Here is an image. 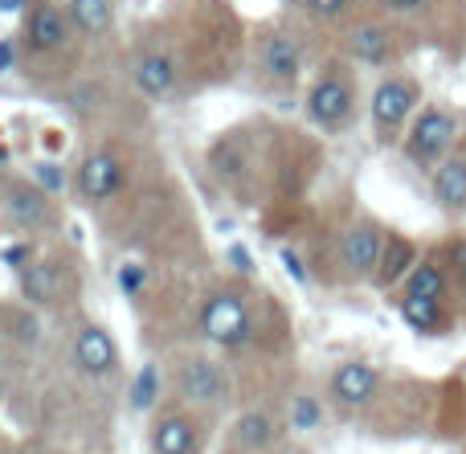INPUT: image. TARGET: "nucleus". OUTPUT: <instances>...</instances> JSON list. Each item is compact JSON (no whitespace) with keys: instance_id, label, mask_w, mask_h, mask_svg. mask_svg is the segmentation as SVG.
<instances>
[{"instance_id":"nucleus-1","label":"nucleus","mask_w":466,"mask_h":454,"mask_svg":"<svg viewBox=\"0 0 466 454\" xmlns=\"http://www.w3.org/2000/svg\"><path fill=\"white\" fill-rule=\"evenodd\" d=\"M172 393H177V406L197 409V414L221 409L233 398L229 368L213 357H180L172 368Z\"/></svg>"},{"instance_id":"nucleus-2","label":"nucleus","mask_w":466,"mask_h":454,"mask_svg":"<svg viewBox=\"0 0 466 454\" xmlns=\"http://www.w3.org/2000/svg\"><path fill=\"white\" fill-rule=\"evenodd\" d=\"M197 324H201L205 340L226 348V352H241L249 340H254V308H249V299L238 291V287L213 291L209 299L201 303Z\"/></svg>"},{"instance_id":"nucleus-3","label":"nucleus","mask_w":466,"mask_h":454,"mask_svg":"<svg viewBox=\"0 0 466 454\" xmlns=\"http://www.w3.org/2000/svg\"><path fill=\"white\" fill-rule=\"evenodd\" d=\"M307 119H311L319 131H328V136H339V131L352 127V119H356L352 74L339 70V66L323 70L319 78L311 82V90H307Z\"/></svg>"},{"instance_id":"nucleus-4","label":"nucleus","mask_w":466,"mask_h":454,"mask_svg":"<svg viewBox=\"0 0 466 454\" xmlns=\"http://www.w3.org/2000/svg\"><path fill=\"white\" fill-rule=\"evenodd\" d=\"M205 418L177 401L160 406L147 422V454H205Z\"/></svg>"},{"instance_id":"nucleus-5","label":"nucleus","mask_w":466,"mask_h":454,"mask_svg":"<svg viewBox=\"0 0 466 454\" xmlns=\"http://www.w3.org/2000/svg\"><path fill=\"white\" fill-rule=\"evenodd\" d=\"M454 136H459V119L442 106H421L410 123V136H405V156L421 168H434L451 156Z\"/></svg>"},{"instance_id":"nucleus-6","label":"nucleus","mask_w":466,"mask_h":454,"mask_svg":"<svg viewBox=\"0 0 466 454\" xmlns=\"http://www.w3.org/2000/svg\"><path fill=\"white\" fill-rule=\"evenodd\" d=\"M70 185L86 205H106L111 197H119L127 188V164L111 147H95V152H86L78 160Z\"/></svg>"},{"instance_id":"nucleus-7","label":"nucleus","mask_w":466,"mask_h":454,"mask_svg":"<svg viewBox=\"0 0 466 454\" xmlns=\"http://www.w3.org/2000/svg\"><path fill=\"white\" fill-rule=\"evenodd\" d=\"M74 41V25H70V13L54 0H37L29 5L25 13V33H21V45L29 57H57L62 49H70Z\"/></svg>"},{"instance_id":"nucleus-8","label":"nucleus","mask_w":466,"mask_h":454,"mask_svg":"<svg viewBox=\"0 0 466 454\" xmlns=\"http://www.w3.org/2000/svg\"><path fill=\"white\" fill-rule=\"evenodd\" d=\"M258 74H262L266 86H295L299 74H303V45L299 37H290L287 29H266L258 37Z\"/></svg>"},{"instance_id":"nucleus-9","label":"nucleus","mask_w":466,"mask_h":454,"mask_svg":"<svg viewBox=\"0 0 466 454\" xmlns=\"http://www.w3.org/2000/svg\"><path fill=\"white\" fill-rule=\"evenodd\" d=\"M418 103H421L418 82L393 74V78H385L377 90H372V127H377L385 139L397 136V131L405 127V119L418 115Z\"/></svg>"},{"instance_id":"nucleus-10","label":"nucleus","mask_w":466,"mask_h":454,"mask_svg":"<svg viewBox=\"0 0 466 454\" xmlns=\"http://www.w3.org/2000/svg\"><path fill=\"white\" fill-rule=\"evenodd\" d=\"M385 242L389 234L377 221H352V226L339 234V267L352 278H377L380 258H385Z\"/></svg>"},{"instance_id":"nucleus-11","label":"nucleus","mask_w":466,"mask_h":454,"mask_svg":"<svg viewBox=\"0 0 466 454\" xmlns=\"http://www.w3.org/2000/svg\"><path fill=\"white\" fill-rule=\"evenodd\" d=\"M0 209L13 226L29 229V234H41V229H54L57 226V213L49 193H41L33 180H8L5 197H0Z\"/></svg>"},{"instance_id":"nucleus-12","label":"nucleus","mask_w":466,"mask_h":454,"mask_svg":"<svg viewBox=\"0 0 466 454\" xmlns=\"http://www.w3.org/2000/svg\"><path fill=\"white\" fill-rule=\"evenodd\" d=\"M74 365L86 377H111L119 368V344L106 332L103 324L86 319V324L74 332Z\"/></svg>"},{"instance_id":"nucleus-13","label":"nucleus","mask_w":466,"mask_h":454,"mask_svg":"<svg viewBox=\"0 0 466 454\" xmlns=\"http://www.w3.org/2000/svg\"><path fill=\"white\" fill-rule=\"evenodd\" d=\"M328 389H331V401H336V406L360 409L380 393V373L369 365V360H344V365L331 368Z\"/></svg>"},{"instance_id":"nucleus-14","label":"nucleus","mask_w":466,"mask_h":454,"mask_svg":"<svg viewBox=\"0 0 466 454\" xmlns=\"http://www.w3.org/2000/svg\"><path fill=\"white\" fill-rule=\"evenodd\" d=\"M131 86H136L144 98H152V103H168L180 86L177 57L164 54V49H147V54H139L136 66H131Z\"/></svg>"},{"instance_id":"nucleus-15","label":"nucleus","mask_w":466,"mask_h":454,"mask_svg":"<svg viewBox=\"0 0 466 454\" xmlns=\"http://www.w3.org/2000/svg\"><path fill=\"white\" fill-rule=\"evenodd\" d=\"M229 442L238 454H270L279 447V422H274L270 409H241L229 430Z\"/></svg>"},{"instance_id":"nucleus-16","label":"nucleus","mask_w":466,"mask_h":454,"mask_svg":"<svg viewBox=\"0 0 466 454\" xmlns=\"http://www.w3.org/2000/svg\"><path fill=\"white\" fill-rule=\"evenodd\" d=\"M16 283H21L25 303H33V308H54L57 295H62V283H66V267L57 258H37L33 267H25L21 275H16Z\"/></svg>"},{"instance_id":"nucleus-17","label":"nucleus","mask_w":466,"mask_h":454,"mask_svg":"<svg viewBox=\"0 0 466 454\" xmlns=\"http://www.w3.org/2000/svg\"><path fill=\"white\" fill-rule=\"evenodd\" d=\"M430 197L438 209L446 213H466V156H446L430 172Z\"/></svg>"},{"instance_id":"nucleus-18","label":"nucleus","mask_w":466,"mask_h":454,"mask_svg":"<svg viewBox=\"0 0 466 454\" xmlns=\"http://www.w3.org/2000/svg\"><path fill=\"white\" fill-rule=\"evenodd\" d=\"M348 54L356 57V62H364V66H385L389 57L397 54V45H393V33L385 29V25H377V21H364V25H356L352 33H348Z\"/></svg>"},{"instance_id":"nucleus-19","label":"nucleus","mask_w":466,"mask_h":454,"mask_svg":"<svg viewBox=\"0 0 466 454\" xmlns=\"http://www.w3.org/2000/svg\"><path fill=\"white\" fill-rule=\"evenodd\" d=\"M66 13H70L74 33H82V37H103L115 25V0H70Z\"/></svg>"},{"instance_id":"nucleus-20","label":"nucleus","mask_w":466,"mask_h":454,"mask_svg":"<svg viewBox=\"0 0 466 454\" xmlns=\"http://www.w3.org/2000/svg\"><path fill=\"white\" fill-rule=\"evenodd\" d=\"M160 393H164V373H160V365L147 360L127 381V406L136 409V414H156V409H160Z\"/></svg>"},{"instance_id":"nucleus-21","label":"nucleus","mask_w":466,"mask_h":454,"mask_svg":"<svg viewBox=\"0 0 466 454\" xmlns=\"http://www.w3.org/2000/svg\"><path fill=\"white\" fill-rule=\"evenodd\" d=\"M446 291H451V278H446V270L438 267V262H418V267L410 270V278H405V295H413V299L442 303Z\"/></svg>"},{"instance_id":"nucleus-22","label":"nucleus","mask_w":466,"mask_h":454,"mask_svg":"<svg viewBox=\"0 0 466 454\" xmlns=\"http://www.w3.org/2000/svg\"><path fill=\"white\" fill-rule=\"evenodd\" d=\"M401 319L413 328L418 336H434L446 328V316H442V303L434 299H413V295H405L401 299Z\"/></svg>"},{"instance_id":"nucleus-23","label":"nucleus","mask_w":466,"mask_h":454,"mask_svg":"<svg viewBox=\"0 0 466 454\" xmlns=\"http://www.w3.org/2000/svg\"><path fill=\"white\" fill-rule=\"evenodd\" d=\"M410 270H413V242H405V237H389L385 258H380V270H377V283L393 287L397 278H410Z\"/></svg>"},{"instance_id":"nucleus-24","label":"nucleus","mask_w":466,"mask_h":454,"mask_svg":"<svg viewBox=\"0 0 466 454\" xmlns=\"http://www.w3.org/2000/svg\"><path fill=\"white\" fill-rule=\"evenodd\" d=\"M287 422L290 430L299 434H311L323 426V401L315 398V393H295V398L287 401Z\"/></svg>"},{"instance_id":"nucleus-25","label":"nucleus","mask_w":466,"mask_h":454,"mask_svg":"<svg viewBox=\"0 0 466 454\" xmlns=\"http://www.w3.org/2000/svg\"><path fill=\"white\" fill-rule=\"evenodd\" d=\"M33 177H37L33 185H37L41 193H49V197L66 193V185H70V177H66L62 164H33Z\"/></svg>"},{"instance_id":"nucleus-26","label":"nucleus","mask_w":466,"mask_h":454,"mask_svg":"<svg viewBox=\"0 0 466 454\" xmlns=\"http://www.w3.org/2000/svg\"><path fill=\"white\" fill-rule=\"evenodd\" d=\"M0 262H5V267H13L16 275H21L25 267H33V262H37V246H33V242H13L8 250H0Z\"/></svg>"},{"instance_id":"nucleus-27","label":"nucleus","mask_w":466,"mask_h":454,"mask_svg":"<svg viewBox=\"0 0 466 454\" xmlns=\"http://www.w3.org/2000/svg\"><path fill=\"white\" fill-rule=\"evenodd\" d=\"M144 287H147V270L139 267V262H123L119 267V291L127 295V299H136Z\"/></svg>"},{"instance_id":"nucleus-28","label":"nucleus","mask_w":466,"mask_h":454,"mask_svg":"<svg viewBox=\"0 0 466 454\" xmlns=\"http://www.w3.org/2000/svg\"><path fill=\"white\" fill-rule=\"evenodd\" d=\"M307 13L319 16V21H336V16H344L348 8H352V0H303Z\"/></svg>"},{"instance_id":"nucleus-29","label":"nucleus","mask_w":466,"mask_h":454,"mask_svg":"<svg viewBox=\"0 0 466 454\" xmlns=\"http://www.w3.org/2000/svg\"><path fill=\"white\" fill-rule=\"evenodd\" d=\"M380 5L389 8V13H401V16H410V13H421L426 5H434V0H380Z\"/></svg>"},{"instance_id":"nucleus-30","label":"nucleus","mask_w":466,"mask_h":454,"mask_svg":"<svg viewBox=\"0 0 466 454\" xmlns=\"http://www.w3.org/2000/svg\"><path fill=\"white\" fill-rule=\"evenodd\" d=\"M279 258H282V267L290 270V278H295V283H307V267L299 262V254H295V250H282Z\"/></svg>"},{"instance_id":"nucleus-31","label":"nucleus","mask_w":466,"mask_h":454,"mask_svg":"<svg viewBox=\"0 0 466 454\" xmlns=\"http://www.w3.org/2000/svg\"><path fill=\"white\" fill-rule=\"evenodd\" d=\"M13 62H16V41L13 37H0V74L13 70Z\"/></svg>"},{"instance_id":"nucleus-32","label":"nucleus","mask_w":466,"mask_h":454,"mask_svg":"<svg viewBox=\"0 0 466 454\" xmlns=\"http://www.w3.org/2000/svg\"><path fill=\"white\" fill-rule=\"evenodd\" d=\"M21 8H25V13H29V0H0V13H8V16H13V13H21Z\"/></svg>"},{"instance_id":"nucleus-33","label":"nucleus","mask_w":466,"mask_h":454,"mask_svg":"<svg viewBox=\"0 0 466 454\" xmlns=\"http://www.w3.org/2000/svg\"><path fill=\"white\" fill-rule=\"evenodd\" d=\"M229 254H233V262H238V267H241V270H254V262H249V254H246V250H241V246H233V250H229Z\"/></svg>"},{"instance_id":"nucleus-34","label":"nucleus","mask_w":466,"mask_h":454,"mask_svg":"<svg viewBox=\"0 0 466 454\" xmlns=\"http://www.w3.org/2000/svg\"><path fill=\"white\" fill-rule=\"evenodd\" d=\"M459 283L466 291V242H459Z\"/></svg>"},{"instance_id":"nucleus-35","label":"nucleus","mask_w":466,"mask_h":454,"mask_svg":"<svg viewBox=\"0 0 466 454\" xmlns=\"http://www.w3.org/2000/svg\"><path fill=\"white\" fill-rule=\"evenodd\" d=\"M0 164H8V152H5V147H0Z\"/></svg>"},{"instance_id":"nucleus-36","label":"nucleus","mask_w":466,"mask_h":454,"mask_svg":"<svg viewBox=\"0 0 466 454\" xmlns=\"http://www.w3.org/2000/svg\"><path fill=\"white\" fill-rule=\"evenodd\" d=\"M287 454H290V450H287Z\"/></svg>"}]
</instances>
